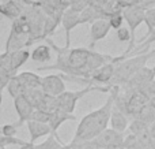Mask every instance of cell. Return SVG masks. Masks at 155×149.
I'll list each match as a JSON object with an SVG mask.
<instances>
[{
  "instance_id": "obj_1",
  "label": "cell",
  "mask_w": 155,
  "mask_h": 149,
  "mask_svg": "<svg viewBox=\"0 0 155 149\" xmlns=\"http://www.w3.org/2000/svg\"><path fill=\"white\" fill-rule=\"evenodd\" d=\"M49 43V47H52L54 52L57 54V60L54 64L42 66L38 70H59L64 75L75 77L78 79H86L90 78V75L104 66L105 63L113 60V56L105 54H98L88 48H71V47H57L52 40L46 38Z\"/></svg>"
},
{
  "instance_id": "obj_2",
  "label": "cell",
  "mask_w": 155,
  "mask_h": 149,
  "mask_svg": "<svg viewBox=\"0 0 155 149\" xmlns=\"http://www.w3.org/2000/svg\"><path fill=\"white\" fill-rule=\"evenodd\" d=\"M117 90L118 86H113L104 106H101L98 109H94L93 112L82 118L80 123L76 127L72 141H91L109 127L110 111H112L113 101H114V96Z\"/></svg>"
},
{
  "instance_id": "obj_3",
  "label": "cell",
  "mask_w": 155,
  "mask_h": 149,
  "mask_svg": "<svg viewBox=\"0 0 155 149\" xmlns=\"http://www.w3.org/2000/svg\"><path fill=\"white\" fill-rule=\"evenodd\" d=\"M154 56H155V49L154 51H148L142 55H135V56H132V57L123 59V60H120V62H117L116 63L113 77H112V79H110L109 88H113V86L121 88L132 75H135L140 68L144 67L148 60L153 59Z\"/></svg>"
},
{
  "instance_id": "obj_4",
  "label": "cell",
  "mask_w": 155,
  "mask_h": 149,
  "mask_svg": "<svg viewBox=\"0 0 155 149\" xmlns=\"http://www.w3.org/2000/svg\"><path fill=\"white\" fill-rule=\"evenodd\" d=\"M93 92V85H88L84 89L82 90H76V92H71V90H65L63 92L60 96H57V106L59 109L63 112H67V114H74L75 111V107L78 104V101L80 99H83L87 93Z\"/></svg>"
},
{
  "instance_id": "obj_5",
  "label": "cell",
  "mask_w": 155,
  "mask_h": 149,
  "mask_svg": "<svg viewBox=\"0 0 155 149\" xmlns=\"http://www.w3.org/2000/svg\"><path fill=\"white\" fill-rule=\"evenodd\" d=\"M153 79H155V66H153V67H147V66H144V67L140 68L135 75H132L131 78H129L128 81L120 88V89L129 90V92L139 90L143 85L147 84V82H150V81H153Z\"/></svg>"
},
{
  "instance_id": "obj_6",
  "label": "cell",
  "mask_w": 155,
  "mask_h": 149,
  "mask_svg": "<svg viewBox=\"0 0 155 149\" xmlns=\"http://www.w3.org/2000/svg\"><path fill=\"white\" fill-rule=\"evenodd\" d=\"M41 90L44 92V95L52 96V97H57L63 92H65V84L64 79L61 78V75L57 74H51L41 78Z\"/></svg>"
},
{
  "instance_id": "obj_7",
  "label": "cell",
  "mask_w": 155,
  "mask_h": 149,
  "mask_svg": "<svg viewBox=\"0 0 155 149\" xmlns=\"http://www.w3.org/2000/svg\"><path fill=\"white\" fill-rule=\"evenodd\" d=\"M123 140H124L123 133H118V131L107 127L99 136H97L94 140H91V142H93L95 149H104V148L114 147V145H123Z\"/></svg>"
},
{
  "instance_id": "obj_8",
  "label": "cell",
  "mask_w": 155,
  "mask_h": 149,
  "mask_svg": "<svg viewBox=\"0 0 155 149\" xmlns=\"http://www.w3.org/2000/svg\"><path fill=\"white\" fill-rule=\"evenodd\" d=\"M127 92V116L128 119H134L142 108H144L148 104V99H146L139 90H134V92H129V90H125Z\"/></svg>"
},
{
  "instance_id": "obj_9",
  "label": "cell",
  "mask_w": 155,
  "mask_h": 149,
  "mask_svg": "<svg viewBox=\"0 0 155 149\" xmlns=\"http://www.w3.org/2000/svg\"><path fill=\"white\" fill-rule=\"evenodd\" d=\"M110 23L107 21V18L97 19V21L91 22L90 27V44H88V49L93 51V47L95 45L98 41L104 40L110 32Z\"/></svg>"
},
{
  "instance_id": "obj_10",
  "label": "cell",
  "mask_w": 155,
  "mask_h": 149,
  "mask_svg": "<svg viewBox=\"0 0 155 149\" xmlns=\"http://www.w3.org/2000/svg\"><path fill=\"white\" fill-rule=\"evenodd\" d=\"M14 107H15L16 114H18V118H19L18 122L15 123V126L19 129L22 125H25L27 120H30L34 108H33V106L23 97V96L14 99Z\"/></svg>"
},
{
  "instance_id": "obj_11",
  "label": "cell",
  "mask_w": 155,
  "mask_h": 149,
  "mask_svg": "<svg viewBox=\"0 0 155 149\" xmlns=\"http://www.w3.org/2000/svg\"><path fill=\"white\" fill-rule=\"evenodd\" d=\"M61 23H63V27L65 30V47H70V43H71V32L78 26L80 25V21H79V12H75L72 11L71 8H67V10L63 12L61 15Z\"/></svg>"
},
{
  "instance_id": "obj_12",
  "label": "cell",
  "mask_w": 155,
  "mask_h": 149,
  "mask_svg": "<svg viewBox=\"0 0 155 149\" xmlns=\"http://www.w3.org/2000/svg\"><path fill=\"white\" fill-rule=\"evenodd\" d=\"M31 44L30 36L26 34H18V33H10L5 43V52H15L19 49H25V47Z\"/></svg>"
},
{
  "instance_id": "obj_13",
  "label": "cell",
  "mask_w": 155,
  "mask_h": 149,
  "mask_svg": "<svg viewBox=\"0 0 155 149\" xmlns=\"http://www.w3.org/2000/svg\"><path fill=\"white\" fill-rule=\"evenodd\" d=\"M27 129H29V133H30V145H34V142L37 141L38 138L41 137H45L52 134V130L46 123H40V122H34V120H27L26 122Z\"/></svg>"
},
{
  "instance_id": "obj_14",
  "label": "cell",
  "mask_w": 155,
  "mask_h": 149,
  "mask_svg": "<svg viewBox=\"0 0 155 149\" xmlns=\"http://www.w3.org/2000/svg\"><path fill=\"white\" fill-rule=\"evenodd\" d=\"M109 125L110 129L118 131V133H123L128 129L129 125V119L123 114L121 111H118L114 106L112 107V111H110V118H109Z\"/></svg>"
},
{
  "instance_id": "obj_15",
  "label": "cell",
  "mask_w": 155,
  "mask_h": 149,
  "mask_svg": "<svg viewBox=\"0 0 155 149\" xmlns=\"http://www.w3.org/2000/svg\"><path fill=\"white\" fill-rule=\"evenodd\" d=\"M67 120H76V116L74 114H67V112H63L60 109H56L54 112H52L51 116H49V122L48 126L51 127L52 133H57V129L63 125Z\"/></svg>"
},
{
  "instance_id": "obj_16",
  "label": "cell",
  "mask_w": 155,
  "mask_h": 149,
  "mask_svg": "<svg viewBox=\"0 0 155 149\" xmlns=\"http://www.w3.org/2000/svg\"><path fill=\"white\" fill-rule=\"evenodd\" d=\"M22 11V5L18 2H14V0H7V2H2L0 3V14L10 19H16L21 16Z\"/></svg>"
},
{
  "instance_id": "obj_17",
  "label": "cell",
  "mask_w": 155,
  "mask_h": 149,
  "mask_svg": "<svg viewBox=\"0 0 155 149\" xmlns=\"http://www.w3.org/2000/svg\"><path fill=\"white\" fill-rule=\"evenodd\" d=\"M63 147H64V144L57 138V133H52V134H49L48 138L44 142H41V144L30 145L29 142H27V144L25 145V147H22L21 149H63Z\"/></svg>"
},
{
  "instance_id": "obj_18",
  "label": "cell",
  "mask_w": 155,
  "mask_h": 149,
  "mask_svg": "<svg viewBox=\"0 0 155 149\" xmlns=\"http://www.w3.org/2000/svg\"><path fill=\"white\" fill-rule=\"evenodd\" d=\"M18 79L21 81V84L23 85L25 90L31 89V88H41V78L38 74L31 73V71H23V73L16 74Z\"/></svg>"
},
{
  "instance_id": "obj_19",
  "label": "cell",
  "mask_w": 155,
  "mask_h": 149,
  "mask_svg": "<svg viewBox=\"0 0 155 149\" xmlns=\"http://www.w3.org/2000/svg\"><path fill=\"white\" fill-rule=\"evenodd\" d=\"M11 59V66H12L14 73H18V70L30 59V52L27 49H19L15 52H8Z\"/></svg>"
},
{
  "instance_id": "obj_20",
  "label": "cell",
  "mask_w": 155,
  "mask_h": 149,
  "mask_svg": "<svg viewBox=\"0 0 155 149\" xmlns=\"http://www.w3.org/2000/svg\"><path fill=\"white\" fill-rule=\"evenodd\" d=\"M30 59L37 63H48L51 59V48L46 45H38L30 52Z\"/></svg>"
},
{
  "instance_id": "obj_21",
  "label": "cell",
  "mask_w": 155,
  "mask_h": 149,
  "mask_svg": "<svg viewBox=\"0 0 155 149\" xmlns=\"http://www.w3.org/2000/svg\"><path fill=\"white\" fill-rule=\"evenodd\" d=\"M5 89H7V92L10 93V96L12 99L21 97V96H23V93H25L23 85L21 84V81L18 79L16 75L11 77L10 81H8V84H7V86H5Z\"/></svg>"
},
{
  "instance_id": "obj_22",
  "label": "cell",
  "mask_w": 155,
  "mask_h": 149,
  "mask_svg": "<svg viewBox=\"0 0 155 149\" xmlns=\"http://www.w3.org/2000/svg\"><path fill=\"white\" fill-rule=\"evenodd\" d=\"M44 92L41 90V88H31V89H26L23 93V97L26 99L27 101H29L30 104L33 106V108H37L38 104L41 103V100H42L44 97Z\"/></svg>"
},
{
  "instance_id": "obj_23",
  "label": "cell",
  "mask_w": 155,
  "mask_h": 149,
  "mask_svg": "<svg viewBox=\"0 0 155 149\" xmlns=\"http://www.w3.org/2000/svg\"><path fill=\"white\" fill-rule=\"evenodd\" d=\"M35 109H40V111L46 112V114H52V112H54L56 109H59V106H57V99L45 95Z\"/></svg>"
},
{
  "instance_id": "obj_24",
  "label": "cell",
  "mask_w": 155,
  "mask_h": 149,
  "mask_svg": "<svg viewBox=\"0 0 155 149\" xmlns=\"http://www.w3.org/2000/svg\"><path fill=\"white\" fill-rule=\"evenodd\" d=\"M0 73L10 77V78L16 75L12 70V66H11V59H10V54L8 52H3L0 55Z\"/></svg>"
},
{
  "instance_id": "obj_25",
  "label": "cell",
  "mask_w": 155,
  "mask_h": 149,
  "mask_svg": "<svg viewBox=\"0 0 155 149\" xmlns=\"http://www.w3.org/2000/svg\"><path fill=\"white\" fill-rule=\"evenodd\" d=\"M134 119H137L140 122H143L144 125H151V123L155 120V109H153L150 106H146L144 108H142V111L134 118Z\"/></svg>"
},
{
  "instance_id": "obj_26",
  "label": "cell",
  "mask_w": 155,
  "mask_h": 149,
  "mask_svg": "<svg viewBox=\"0 0 155 149\" xmlns=\"http://www.w3.org/2000/svg\"><path fill=\"white\" fill-rule=\"evenodd\" d=\"M123 148L124 149H146L142 145V142L137 140V137L135 134H124V140H123Z\"/></svg>"
},
{
  "instance_id": "obj_27",
  "label": "cell",
  "mask_w": 155,
  "mask_h": 149,
  "mask_svg": "<svg viewBox=\"0 0 155 149\" xmlns=\"http://www.w3.org/2000/svg\"><path fill=\"white\" fill-rule=\"evenodd\" d=\"M144 23L147 25V33H146L147 36L155 29V7H151L144 11Z\"/></svg>"
},
{
  "instance_id": "obj_28",
  "label": "cell",
  "mask_w": 155,
  "mask_h": 149,
  "mask_svg": "<svg viewBox=\"0 0 155 149\" xmlns=\"http://www.w3.org/2000/svg\"><path fill=\"white\" fill-rule=\"evenodd\" d=\"M107 21H109L110 27H112V29H114V30L120 29V27L123 26V22H124V18H123V14H121V11L112 12V14H110V16L107 18Z\"/></svg>"
},
{
  "instance_id": "obj_29",
  "label": "cell",
  "mask_w": 155,
  "mask_h": 149,
  "mask_svg": "<svg viewBox=\"0 0 155 149\" xmlns=\"http://www.w3.org/2000/svg\"><path fill=\"white\" fill-rule=\"evenodd\" d=\"M63 149H95L91 141H71L70 144H64Z\"/></svg>"
},
{
  "instance_id": "obj_30",
  "label": "cell",
  "mask_w": 155,
  "mask_h": 149,
  "mask_svg": "<svg viewBox=\"0 0 155 149\" xmlns=\"http://www.w3.org/2000/svg\"><path fill=\"white\" fill-rule=\"evenodd\" d=\"M139 92L142 93L146 99H148V100H150L151 97H154V96H155V79L147 82V84H144L139 89Z\"/></svg>"
},
{
  "instance_id": "obj_31",
  "label": "cell",
  "mask_w": 155,
  "mask_h": 149,
  "mask_svg": "<svg viewBox=\"0 0 155 149\" xmlns=\"http://www.w3.org/2000/svg\"><path fill=\"white\" fill-rule=\"evenodd\" d=\"M90 5V2L88 0H70V4H68V8H71L75 12H82L84 8H87Z\"/></svg>"
},
{
  "instance_id": "obj_32",
  "label": "cell",
  "mask_w": 155,
  "mask_h": 149,
  "mask_svg": "<svg viewBox=\"0 0 155 149\" xmlns=\"http://www.w3.org/2000/svg\"><path fill=\"white\" fill-rule=\"evenodd\" d=\"M49 116H51V114L42 112V111H40V109H34V111H33V114H31V118H30V120L40 122V123H46V125H48Z\"/></svg>"
},
{
  "instance_id": "obj_33",
  "label": "cell",
  "mask_w": 155,
  "mask_h": 149,
  "mask_svg": "<svg viewBox=\"0 0 155 149\" xmlns=\"http://www.w3.org/2000/svg\"><path fill=\"white\" fill-rule=\"evenodd\" d=\"M16 130H18V127L15 126V123H10V125L3 126L2 130H0V134L4 137H15Z\"/></svg>"
},
{
  "instance_id": "obj_34",
  "label": "cell",
  "mask_w": 155,
  "mask_h": 149,
  "mask_svg": "<svg viewBox=\"0 0 155 149\" xmlns=\"http://www.w3.org/2000/svg\"><path fill=\"white\" fill-rule=\"evenodd\" d=\"M117 38L121 43H128V41H131V34H129L128 27L121 26L120 29H117Z\"/></svg>"
},
{
  "instance_id": "obj_35",
  "label": "cell",
  "mask_w": 155,
  "mask_h": 149,
  "mask_svg": "<svg viewBox=\"0 0 155 149\" xmlns=\"http://www.w3.org/2000/svg\"><path fill=\"white\" fill-rule=\"evenodd\" d=\"M148 134H150L151 140L155 138V120L151 123V125H148Z\"/></svg>"
},
{
  "instance_id": "obj_36",
  "label": "cell",
  "mask_w": 155,
  "mask_h": 149,
  "mask_svg": "<svg viewBox=\"0 0 155 149\" xmlns=\"http://www.w3.org/2000/svg\"><path fill=\"white\" fill-rule=\"evenodd\" d=\"M21 2L26 3L27 5H35V4H40L41 0H21Z\"/></svg>"
},
{
  "instance_id": "obj_37",
  "label": "cell",
  "mask_w": 155,
  "mask_h": 149,
  "mask_svg": "<svg viewBox=\"0 0 155 149\" xmlns=\"http://www.w3.org/2000/svg\"><path fill=\"white\" fill-rule=\"evenodd\" d=\"M148 106H150L153 109H155V96H154V97H151L150 100H148Z\"/></svg>"
},
{
  "instance_id": "obj_38",
  "label": "cell",
  "mask_w": 155,
  "mask_h": 149,
  "mask_svg": "<svg viewBox=\"0 0 155 149\" xmlns=\"http://www.w3.org/2000/svg\"><path fill=\"white\" fill-rule=\"evenodd\" d=\"M148 149H155V138L150 141V145H148Z\"/></svg>"
},
{
  "instance_id": "obj_39",
  "label": "cell",
  "mask_w": 155,
  "mask_h": 149,
  "mask_svg": "<svg viewBox=\"0 0 155 149\" xmlns=\"http://www.w3.org/2000/svg\"><path fill=\"white\" fill-rule=\"evenodd\" d=\"M104 149H124L123 145H114V147H109V148H104Z\"/></svg>"
},
{
  "instance_id": "obj_40",
  "label": "cell",
  "mask_w": 155,
  "mask_h": 149,
  "mask_svg": "<svg viewBox=\"0 0 155 149\" xmlns=\"http://www.w3.org/2000/svg\"><path fill=\"white\" fill-rule=\"evenodd\" d=\"M2 101H3V90H0V108H2Z\"/></svg>"
},
{
  "instance_id": "obj_41",
  "label": "cell",
  "mask_w": 155,
  "mask_h": 149,
  "mask_svg": "<svg viewBox=\"0 0 155 149\" xmlns=\"http://www.w3.org/2000/svg\"><path fill=\"white\" fill-rule=\"evenodd\" d=\"M0 149H5V148H0Z\"/></svg>"
},
{
  "instance_id": "obj_42",
  "label": "cell",
  "mask_w": 155,
  "mask_h": 149,
  "mask_svg": "<svg viewBox=\"0 0 155 149\" xmlns=\"http://www.w3.org/2000/svg\"><path fill=\"white\" fill-rule=\"evenodd\" d=\"M3 2H7V0H3Z\"/></svg>"
}]
</instances>
